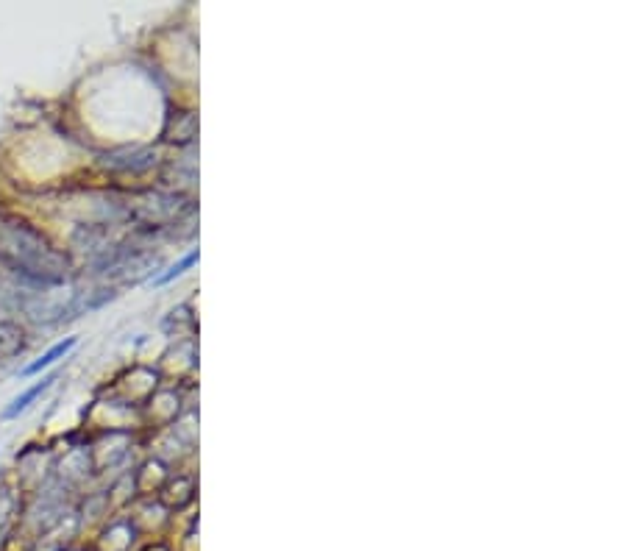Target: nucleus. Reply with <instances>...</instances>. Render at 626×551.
I'll list each match as a JSON object with an SVG mask.
<instances>
[{
    "label": "nucleus",
    "instance_id": "nucleus-2",
    "mask_svg": "<svg viewBox=\"0 0 626 551\" xmlns=\"http://www.w3.org/2000/svg\"><path fill=\"white\" fill-rule=\"evenodd\" d=\"M51 385H53V379H42V382H37V385H34V387H28L23 396L14 398L12 407H6V412H3V418H6V421H12V418H17L20 412L28 410V404H31V401H34V398H37L39 393H45V390H48V387H51Z\"/></svg>",
    "mask_w": 626,
    "mask_h": 551
},
{
    "label": "nucleus",
    "instance_id": "nucleus-3",
    "mask_svg": "<svg viewBox=\"0 0 626 551\" xmlns=\"http://www.w3.org/2000/svg\"><path fill=\"white\" fill-rule=\"evenodd\" d=\"M76 346V337H67V340H64V343H59V346H53L51 351H48V354H42V357L37 359V362H31V365H28L26 371V376H34V373H39L42 371V368H51L53 362H56V359L59 357H64V354H67V351H70V348Z\"/></svg>",
    "mask_w": 626,
    "mask_h": 551
},
{
    "label": "nucleus",
    "instance_id": "nucleus-1",
    "mask_svg": "<svg viewBox=\"0 0 626 551\" xmlns=\"http://www.w3.org/2000/svg\"><path fill=\"white\" fill-rule=\"evenodd\" d=\"M0 259L12 268L39 276V279H59L62 270L59 257L51 251V245L39 240L37 234L17 223H0Z\"/></svg>",
    "mask_w": 626,
    "mask_h": 551
},
{
    "label": "nucleus",
    "instance_id": "nucleus-4",
    "mask_svg": "<svg viewBox=\"0 0 626 551\" xmlns=\"http://www.w3.org/2000/svg\"><path fill=\"white\" fill-rule=\"evenodd\" d=\"M195 259H198V254H190V257L184 259V262H181V265H176V268L170 270V273H167V276H162V279H159V282L165 284V282H170V279H176V276H179V273H184V268H190L192 262H195Z\"/></svg>",
    "mask_w": 626,
    "mask_h": 551
}]
</instances>
